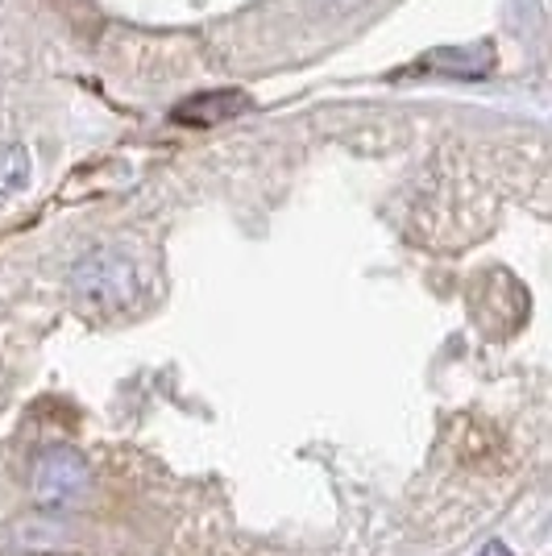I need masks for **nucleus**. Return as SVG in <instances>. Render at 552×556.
<instances>
[{
	"instance_id": "nucleus-1",
	"label": "nucleus",
	"mask_w": 552,
	"mask_h": 556,
	"mask_svg": "<svg viewBox=\"0 0 552 556\" xmlns=\"http://www.w3.org/2000/svg\"><path fill=\"white\" fill-rule=\"evenodd\" d=\"M71 291H75V300L84 303V307L113 316V312H129L141 300L146 282H141V270L125 254H116V250H92L88 257L75 262Z\"/></svg>"
},
{
	"instance_id": "nucleus-2",
	"label": "nucleus",
	"mask_w": 552,
	"mask_h": 556,
	"mask_svg": "<svg viewBox=\"0 0 552 556\" xmlns=\"http://www.w3.org/2000/svg\"><path fill=\"white\" fill-rule=\"evenodd\" d=\"M84 486H88V465H84L79 453H71V448H50L34 465V494L47 507L71 503Z\"/></svg>"
},
{
	"instance_id": "nucleus-3",
	"label": "nucleus",
	"mask_w": 552,
	"mask_h": 556,
	"mask_svg": "<svg viewBox=\"0 0 552 556\" xmlns=\"http://www.w3.org/2000/svg\"><path fill=\"white\" fill-rule=\"evenodd\" d=\"M250 109V96L237 92V88H225V92H200L175 104L171 121L175 125H196V129H208V125H221V121H233Z\"/></svg>"
},
{
	"instance_id": "nucleus-4",
	"label": "nucleus",
	"mask_w": 552,
	"mask_h": 556,
	"mask_svg": "<svg viewBox=\"0 0 552 556\" xmlns=\"http://www.w3.org/2000/svg\"><path fill=\"white\" fill-rule=\"evenodd\" d=\"M29 170H34V163H29V150H25V146H17V141L0 146V200L25 191Z\"/></svg>"
},
{
	"instance_id": "nucleus-5",
	"label": "nucleus",
	"mask_w": 552,
	"mask_h": 556,
	"mask_svg": "<svg viewBox=\"0 0 552 556\" xmlns=\"http://www.w3.org/2000/svg\"><path fill=\"white\" fill-rule=\"evenodd\" d=\"M486 556H506V548H499V544H494V548H490Z\"/></svg>"
}]
</instances>
